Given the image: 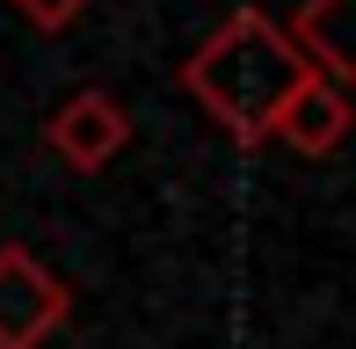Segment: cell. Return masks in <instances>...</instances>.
<instances>
[{
  "label": "cell",
  "mask_w": 356,
  "mask_h": 349,
  "mask_svg": "<svg viewBox=\"0 0 356 349\" xmlns=\"http://www.w3.org/2000/svg\"><path fill=\"white\" fill-rule=\"evenodd\" d=\"M356 109H349V88L342 81H320V73H305L298 88H291V102L277 109V146H291L298 161H327V153H342Z\"/></svg>",
  "instance_id": "cell-4"
},
{
  "label": "cell",
  "mask_w": 356,
  "mask_h": 349,
  "mask_svg": "<svg viewBox=\"0 0 356 349\" xmlns=\"http://www.w3.org/2000/svg\"><path fill=\"white\" fill-rule=\"evenodd\" d=\"M73 320L66 277H51L22 241L0 247V349H44Z\"/></svg>",
  "instance_id": "cell-2"
},
{
  "label": "cell",
  "mask_w": 356,
  "mask_h": 349,
  "mask_svg": "<svg viewBox=\"0 0 356 349\" xmlns=\"http://www.w3.org/2000/svg\"><path fill=\"white\" fill-rule=\"evenodd\" d=\"M15 8H22L29 29H44V37H66V29H80L88 0H15Z\"/></svg>",
  "instance_id": "cell-6"
},
{
  "label": "cell",
  "mask_w": 356,
  "mask_h": 349,
  "mask_svg": "<svg viewBox=\"0 0 356 349\" xmlns=\"http://www.w3.org/2000/svg\"><path fill=\"white\" fill-rule=\"evenodd\" d=\"M342 15H349V0H298V15L284 22V37H291V51H298L320 81L349 88L356 66H349V44H342Z\"/></svg>",
  "instance_id": "cell-5"
},
{
  "label": "cell",
  "mask_w": 356,
  "mask_h": 349,
  "mask_svg": "<svg viewBox=\"0 0 356 349\" xmlns=\"http://www.w3.org/2000/svg\"><path fill=\"white\" fill-rule=\"evenodd\" d=\"M305 73H313V66L291 51V37H284L277 15L233 8L211 37L182 58V95L233 138L240 153H254V146H269L277 109L291 102V88H298Z\"/></svg>",
  "instance_id": "cell-1"
},
{
  "label": "cell",
  "mask_w": 356,
  "mask_h": 349,
  "mask_svg": "<svg viewBox=\"0 0 356 349\" xmlns=\"http://www.w3.org/2000/svg\"><path fill=\"white\" fill-rule=\"evenodd\" d=\"M44 146L73 174H102L131 146V109H124L117 95H102V88H80V95H66V102L44 117Z\"/></svg>",
  "instance_id": "cell-3"
}]
</instances>
